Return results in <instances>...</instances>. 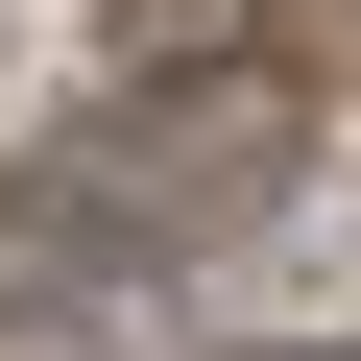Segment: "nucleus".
Here are the masks:
<instances>
[{
	"instance_id": "1",
	"label": "nucleus",
	"mask_w": 361,
	"mask_h": 361,
	"mask_svg": "<svg viewBox=\"0 0 361 361\" xmlns=\"http://www.w3.org/2000/svg\"><path fill=\"white\" fill-rule=\"evenodd\" d=\"M265 169H289V73H265V49H217V73H145V97H121V121L49 169V193H25V265H97V289H145L169 241H217Z\"/></svg>"
},
{
	"instance_id": "2",
	"label": "nucleus",
	"mask_w": 361,
	"mask_h": 361,
	"mask_svg": "<svg viewBox=\"0 0 361 361\" xmlns=\"http://www.w3.org/2000/svg\"><path fill=\"white\" fill-rule=\"evenodd\" d=\"M121 337H145V289H97V313H73V265L0 289V361H121Z\"/></svg>"
},
{
	"instance_id": "3",
	"label": "nucleus",
	"mask_w": 361,
	"mask_h": 361,
	"mask_svg": "<svg viewBox=\"0 0 361 361\" xmlns=\"http://www.w3.org/2000/svg\"><path fill=\"white\" fill-rule=\"evenodd\" d=\"M289 361H313V337H289Z\"/></svg>"
}]
</instances>
